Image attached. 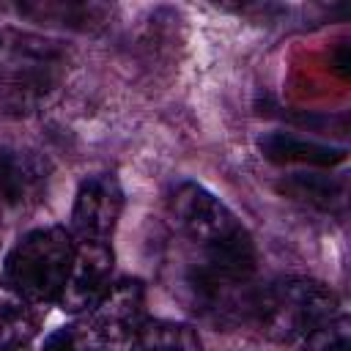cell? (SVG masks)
<instances>
[{"label": "cell", "instance_id": "4fadbf2b", "mask_svg": "<svg viewBox=\"0 0 351 351\" xmlns=\"http://www.w3.org/2000/svg\"><path fill=\"white\" fill-rule=\"evenodd\" d=\"M25 16L58 22L66 27H90V22H101L104 8L93 3H36V5H19Z\"/></svg>", "mask_w": 351, "mask_h": 351}, {"label": "cell", "instance_id": "9a60e30c", "mask_svg": "<svg viewBox=\"0 0 351 351\" xmlns=\"http://www.w3.org/2000/svg\"><path fill=\"white\" fill-rule=\"evenodd\" d=\"M11 159H14V151L0 148V203H5V200H8V176H11Z\"/></svg>", "mask_w": 351, "mask_h": 351}, {"label": "cell", "instance_id": "8fae6325", "mask_svg": "<svg viewBox=\"0 0 351 351\" xmlns=\"http://www.w3.org/2000/svg\"><path fill=\"white\" fill-rule=\"evenodd\" d=\"M36 329H38L36 304L22 299L3 282V288H0V346L30 343Z\"/></svg>", "mask_w": 351, "mask_h": 351}, {"label": "cell", "instance_id": "9c48e42d", "mask_svg": "<svg viewBox=\"0 0 351 351\" xmlns=\"http://www.w3.org/2000/svg\"><path fill=\"white\" fill-rule=\"evenodd\" d=\"M123 343L126 340L101 318H96L93 313H82L71 324L49 332L41 351H121Z\"/></svg>", "mask_w": 351, "mask_h": 351}, {"label": "cell", "instance_id": "52a82bcc", "mask_svg": "<svg viewBox=\"0 0 351 351\" xmlns=\"http://www.w3.org/2000/svg\"><path fill=\"white\" fill-rule=\"evenodd\" d=\"M261 154L274 165H313V167H335L346 159V148L315 143L291 132H266L258 140Z\"/></svg>", "mask_w": 351, "mask_h": 351}, {"label": "cell", "instance_id": "2e32d148", "mask_svg": "<svg viewBox=\"0 0 351 351\" xmlns=\"http://www.w3.org/2000/svg\"><path fill=\"white\" fill-rule=\"evenodd\" d=\"M0 351H33L27 343H14V346H0Z\"/></svg>", "mask_w": 351, "mask_h": 351}, {"label": "cell", "instance_id": "5b68a950", "mask_svg": "<svg viewBox=\"0 0 351 351\" xmlns=\"http://www.w3.org/2000/svg\"><path fill=\"white\" fill-rule=\"evenodd\" d=\"M123 211V186L112 173L88 176L74 197L71 236L77 241H110Z\"/></svg>", "mask_w": 351, "mask_h": 351}, {"label": "cell", "instance_id": "ba28073f", "mask_svg": "<svg viewBox=\"0 0 351 351\" xmlns=\"http://www.w3.org/2000/svg\"><path fill=\"white\" fill-rule=\"evenodd\" d=\"M88 313L101 318L123 340H132V335L145 324V288L140 280L112 282L110 291L99 299V304Z\"/></svg>", "mask_w": 351, "mask_h": 351}, {"label": "cell", "instance_id": "30bf717a", "mask_svg": "<svg viewBox=\"0 0 351 351\" xmlns=\"http://www.w3.org/2000/svg\"><path fill=\"white\" fill-rule=\"evenodd\" d=\"M129 351H200V337L181 321H145L134 335Z\"/></svg>", "mask_w": 351, "mask_h": 351}, {"label": "cell", "instance_id": "6da1fadb", "mask_svg": "<svg viewBox=\"0 0 351 351\" xmlns=\"http://www.w3.org/2000/svg\"><path fill=\"white\" fill-rule=\"evenodd\" d=\"M69 52L60 41L5 27L0 30V112H38L63 85Z\"/></svg>", "mask_w": 351, "mask_h": 351}, {"label": "cell", "instance_id": "3957f363", "mask_svg": "<svg viewBox=\"0 0 351 351\" xmlns=\"http://www.w3.org/2000/svg\"><path fill=\"white\" fill-rule=\"evenodd\" d=\"M340 313L337 293L313 277H280L261 285L252 321L274 343L304 340Z\"/></svg>", "mask_w": 351, "mask_h": 351}, {"label": "cell", "instance_id": "7a4b0ae2", "mask_svg": "<svg viewBox=\"0 0 351 351\" xmlns=\"http://www.w3.org/2000/svg\"><path fill=\"white\" fill-rule=\"evenodd\" d=\"M74 236L63 225L27 230L5 255V285L30 304H58L74 263Z\"/></svg>", "mask_w": 351, "mask_h": 351}, {"label": "cell", "instance_id": "8992f818", "mask_svg": "<svg viewBox=\"0 0 351 351\" xmlns=\"http://www.w3.org/2000/svg\"><path fill=\"white\" fill-rule=\"evenodd\" d=\"M112 266H115V255L110 241H77L74 263L58 304L74 315L93 310L112 285Z\"/></svg>", "mask_w": 351, "mask_h": 351}, {"label": "cell", "instance_id": "5bb4252c", "mask_svg": "<svg viewBox=\"0 0 351 351\" xmlns=\"http://www.w3.org/2000/svg\"><path fill=\"white\" fill-rule=\"evenodd\" d=\"M302 351H351V324L346 313H337L302 340Z\"/></svg>", "mask_w": 351, "mask_h": 351}, {"label": "cell", "instance_id": "7c38bea8", "mask_svg": "<svg viewBox=\"0 0 351 351\" xmlns=\"http://www.w3.org/2000/svg\"><path fill=\"white\" fill-rule=\"evenodd\" d=\"M280 192L293 197V200H302V203H310L315 208H324V211H332L337 203L346 200L343 181H332L329 176H315V173H293V176H288L280 184Z\"/></svg>", "mask_w": 351, "mask_h": 351}, {"label": "cell", "instance_id": "277c9868", "mask_svg": "<svg viewBox=\"0 0 351 351\" xmlns=\"http://www.w3.org/2000/svg\"><path fill=\"white\" fill-rule=\"evenodd\" d=\"M167 217L176 228V236L184 239L192 252L258 255L241 219L214 192L195 181H181L170 192Z\"/></svg>", "mask_w": 351, "mask_h": 351}]
</instances>
